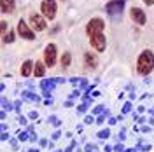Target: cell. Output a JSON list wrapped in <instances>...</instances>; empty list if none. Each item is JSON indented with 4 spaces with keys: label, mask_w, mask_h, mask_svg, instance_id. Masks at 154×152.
Listing matches in <instances>:
<instances>
[{
    "label": "cell",
    "mask_w": 154,
    "mask_h": 152,
    "mask_svg": "<svg viewBox=\"0 0 154 152\" xmlns=\"http://www.w3.org/2000/svg\"><path fill=\"white\" fill-rule=\"evenodd\" d=\"M152 68H154V53L149 51V49H145V51L140 53V56H138L137 72H138L140 75H149V74L152 72Z\"/></svg>",
    "instance_id": "obj_1"
},
{
    "label": "cell",
    "mask_w": 154,
    "mask_h": 152,
    "mask_svg": "<svg viewBox=\"0 0 154 152\" xmlns=\"http://www.w3.org/2000/svg\"><path fill=\"white\" fill-rule=\"evenodd\" d=\"M103 28H105V23H103V19L93 18V19H91V21L86 25V33H88V37H91V35H95V33H103Z\"/></svg>",
    "instance_id": "obj_2"
},
{
    "label": "cell",
    "mask_w": 154,
    "mask_h": 152,
    "mask_svg": "<svg viewBox=\"0 0 154 152\" xmlns=\"http://www.w3.org/2000/svg\"><path fill=\"white\" fill-rule=\"evenodd\" d=\"M56 0H42L40 2V11L48 19H54L56 16Z\"/></svg>",
    "instance_id": "obj_3"
},
{
    "label": "cell",
    "mask_w": 154,
    "mask_h": 152,
    "mask_svg": "<svg viewBox=\"0 0 154 152\" xmlns=\"http://www.w3.org/2000/svg\"><path fill=\"white\" fill-rule=\"evenodd\" d=\"M125 5H126V0H110L105 5V11L109 16H117V14L123 12Z\"/></svg>",
    "instance_id": "obj_4"
},
{
    "label": "cell",
    "mask_w": 154,
    "mask_h": 152,
    "mask_svg": "<svg viewBox=\"0 0 154 152\" xmlns=\"http://www.w3.org/2000/svg\"><path fill=\"white\" fill-rule=\"evenodd\" d=\"M56 53H58L56 44H48L46 46V49H44V59H46L48 67H54L56 65Z\"/></svg>",
    "instance_id": "obj_5"
},
{
    "label": "cell",
    "mask_w": 154,
    "mask_h": 152,
    "mask_svg": "<svg viewBox=\"0 0 154 152\" xmlns=\"http://www.w3.org/2000/svg\"><path fill=\"white\" fill-rule=\"evenodd\" d=\"M89 44H91V47L98 51V53H103L105 51V37H103V33H95V35H91L89 37Z\"/></svg>",
    "instance_id": "obj_6"
},
{
    "label": "cell",
    "mask_w": 154,
    "mask_h": 152,
    "mask_svg": "<svg viewBox=\"0 0 154 152\" xmlns=\"http://www.w3.org/2000/svg\"><path fill=\"white\" fill-rule=\"evenodd\" d=\"M30 25H32V28L37 30V32H44V30L48 28L46 26V19L42 18L40 14H32L30 16Z\"/></svg>",
    "instance_id": "obj_7"
},
{
    "label": "cell",
    "mask_w": 154,
    "mask_h": 152,
    "mask_svg": "<svg viewBox=\"0 0 154 152\" xmlns=\"http://www.w3.org/2000/svg\"><path fill=\"white\" fill-rule=\"evenodd\" d=\"M18 33H19L23 38H25V40H35V33H33V32L28 28V25H26L23 19L18 23Z\"/></svg>",
    "instance_id": "obj_8"
},
{
    "label": "cell",
    "mask_w": 154,
    "mask_h": 152,
    "mask_svg": "<svg viewBox=\"0 0 154 152\" xmlns=\"http://www.w3.org/2000/svg\"><path fill=\"white\" fill-rule=\"evenodd\" d=\"M130 16H131V19H133L137 25H145V21H147L145 12L142 9H138V7H133V9L130 11Z\"/></svg>",
    "instance_id": "obj_9"
},
{
    "label": "cell",
    "mask_w": 154,
    "mask_h": 152,
    "mask_svg": "<svg viewBox=\"0 0 154 152\" xmlns=\"http://www.w3.org/2000/svg\"><path fill=\"white\" fill-rule=\"evenodd\" d=\"M16 7V2L14 0H0V9L4 14H11Z\"/></svg>",
    "instance_id": "obj_10"
},
{
    "label": "cell",
    "mask_w": 154,
    "mask_h": 152,
    "mask_svg": "<svg viewBox=\"0 0 154 152\" xmlns=\"http://www.w3.org/2000/svg\"><path fill=\"white\" fill-rule=\"evenodd\" d=\"M33 74V63L30 61V59H26L25 63H23V67H21V75L23 77H28Z\"/></svg>",
    "instance_id": "obj_11"
},
{
    "label": "cell",
    "mask_w": 154,
    "mask_h": 152,
    "mask_svg": "<svg viewBox=\"0 0 154 152\" xmlns=\"http://www.w3.org/2000/svg\"><path fill=\"white\" fill-rule=\"evenodd\" d=\"M44 74H46V63L37 61V63H35V68H33V75L35 77H42Z\"/></svg>",
    "instance_id": "obj_12"
},
{
    "label": "cell",
    "mask_w": 154,
    "mask_h": 152,
    "mask_svg": "<svg viewBox=\"0 0 154 152\" xmlns=\"http://www.w3.org/2000/svg\"><path fill=\"white\" fill-rule=\"evenodd\" d=\"M84 61L88 63V67H91V68L96 67V58H95V54H91V53H86V54H84Z\"/></svg>",
    "instance_id": "obj_13"
},
{
    "label": "cell",
    "mask_w": 154,
    "mask_h": 152,
    "mask_svg": "<svg viewBox=\"0 0 154 152\" xmlns=\"http://www.w3.org/2000/svg\"><path fill=\"white\" fill-rule=\"evenodd\" d=\"M70 61H72V56H70V53H65V54L61 56V65H63V68H67L68 65H70Z\"/></svg>",
    "instance_id": "obj_14"
},
{
    "label": "cell",
    "mask_w": 154,
    "mask_h": 152,
    "mask_svg": "<svg viewBox=\"0 0 154 152\" xmlns=\"http://www.w3.org/2000/svg\"><path fill=\"white\" fill-rule=\"evenodd\" d=\"M14 38H16V35H14V30H12V32H9V33L4 35V44H11V42H14Z\"/></svg>",
    "instance_id": "obj_15"
},
{
    "label": "cell",
    "mask_w": 154,
    "mask_h": 152,
    "mask_svg": "<svg viewBox=\"0 0 154 152\" xmlns=\"http://www.w3.org/2000/svg\"><path fill=\"white\" fill-rule=\"evenodd\" d=\"M110 136V129H102V131H98V138H109Z\"/></svg>",
    "instance_id": "obj_16"
},
{
    "label": "cell",
    "mask_w": 154,
    "mask_h": 152,
    "mask_svg": "<svg viewBox=\"0 0 154 152\" xmlns=\"http://www.w3.org/2000/svg\"><path fill=\"white\" fill-rule=\"evenodd\" d=\"M25 98H26V100H32V102H38V100H40V98H38L37 95H33V93H25Z\"/></svg>",
    "instance_id": "obj_17"
},
{
    "label": "cell",
    "mask_w": 154,
    "mask_h": 152,
    "mask_svg": "<svg viewBox=\"0 0 154 152\" xmlns=\"http://www.w3.org/2000/svg\"><path fill=\"white\" fill-rule=\"evenodd\" d=\"M103 112H105V108H103L102 105H98V107L93 108V114H95V115H100V114H103Z\"/></svg>",
    "instance_id": "obj_18"
},
{
    "label": "cell",
    "mask_w": 154,
    "mask_h": 152,
    "mask_svg": "<svg viewBox=\"0 0 154 152\" xmlns=\"http://www.w3.org/2000/svg\"><path fill=\"white\" fill-rule=\"evenodd\" d=\"M75 145H77V142L74 140V142H72V143H70V145L67 147V149H65V152H74V149H75Z\"/></svg>",
    "instance_id": "obj_19"
},
{
    "label": "cell",
    "mask_w": 154,
    "mask_h": 152,
    "mask_svg": "<svg viewBox=\"0 0 154 152\" xmlns=\"http://www.w3.org/2000/svg\"><path fill=\"white\" fill-rule=\"evenodd\" d=\"M130 110H131V103L128 102V103H125V107H123V114H128Z\"/></svg>",
    "instance_id": "obj_20"
},
{
    "label": "cell",
    "mask_w": 154,
    "mask_h": 152,
    "mask_svg": "<svg viewBox=\"0 0 154 152\" xmlns=\"http://www.w3.org/2000/svg\"><path fill=\"white\" fill-rule=\"evenodd\" d=\"M49 123L54 124V126H60V124H61L60 123V119H56V117H49Z\"/></svg>",
    "instance_id": "obj_21"
},
{
    "label": "cell",
    "mask_w": 154,
    "mask_h": 152,
    "mask_svg": "<svg viewBox=\"0 0 154 152\" xmlns=\"http://www.w3.org/2000/svg\"><path fill=\"white\" fill-rule=\"evenodd\" d=\"M77 112H79V114H84V112H86V103L79 105V107H77Z\"/></svg>",
    "instance_id": "obj_22"
},
{
    "label": "cell",
    "mask_w": 154,
    "mask_h": 152,
    "mask_svg": "<svg viewBox=\"0 0 154 152\" xmlns=\"http://www.w3.org/2000/svg\"><path fill=\"white\" fill-rule=\"evenodd\" d=\"M5 30H7V23H5V21H2V23H0V32H2V33H5Z\"/></svg>",
    "instance_id": "obj_23"
},
{
    "label": "cell",
    "mask_w": 154,
    "mask_h": 152,
    "mask_svg": "<svg viewBox=\"0 0 154 152\" xmlns=\"http://www.w3.org/2000/svg\"><path fill=\"white\" fill-rule=\"evenodd\" d=\"M114 150H116V152H125V147H123L121 143H117V145L114 147Z\"/></svg>",
    "instance_id": "obj_24"
},
{
    "label": "cell",
    "mask_w": 154,
    "mask_h": 152,
    "mask_svg": "<svg viewBox=\"0 0 154 152\" xmlns=\"http://www.w3.org/2000/svg\"><path fill=\"white\" fill-rule=\"evenodd\" d=\"M38 145H40V147H48L49 143H48V140H44V138H42V140H38Z\"/></svg>",
    "instance_id": "obj_25"
},
{
    "label": "cell",
    "mask_w": 154,
    "mask_h": 152,
    "mask_svg": "<svg viewBox=\"0 0 154 152\" xmlns=\"http://www.w3.org/2000/svg\"><path fill=\"white\" fill-rule=\"evenodd\" d=\"M93 121H95V119H93L91 115H88V117H84V123H86V124H91Z\"/></svg>",
    "instance_id": "obj_26"
},
{
    "label": "cell",
    "mask_w": 154,
    "mask_h": 152,
    "mask_svg": "<svg viewBox=\"0 0 154 152\" xmlns=\"http://www.w3.org/2000/svg\"><path fill=\"white\" fill-rule=\"evenodd\" d=\"M30 119H37V117H38V114H37V112H35V110H32V112H30Z\"/></svg>",
    "instance_id": "obj_27"
},
{
    "label": "cell",
    "mask_w": 154,
    "mask_h": 152,
    "mask_svg": "<svg viewBox=\"0 0 154 152\" xmlns=\"http://www.w3.org/2000/svg\"><path fill=\"white\" fill-rule=\"evenodd\" d=\"M60 136H61V131H54V133H53V140H58Z\"/></svg>",
    "instance_id": "obj_28"
},
{
    "label": "cell",
    "mask_w": 154,
    "mask_h": 152,
    "mask_svg": "<svg viewBox=\"0 0 154 152\" xmlns=\"http://www.w3.org/2000/svg\"><path fill=\"white\" fill-rule=\"evenodd\" d=\"M140 129H142V131H144V133H149V131H151V128H149V126H142V128H140Z\"/></svg>",
    "instance_id": "obj_29"
},
{
    "label": "cell",
    "mask_w": 154,
    "mask_h": 152,
    "mask_svg": "<svg viewBox=\"0 0 154 152\" xmlns=\"http://www.w3.org/2000/svg\"><path fill=\"white\" fill-rule=\"evenodd\" d=\"M116 123H117V119H114V117H110V119H109V124H110V126H114Z\"/></svg>",
    "instance_id": "obj_30"
},
{
    "label": "cell",
    "mask_w": 154,
    "mask_h": 152,
    "mask_svg": "<svg viewBox=\"0 0 154 152\" xmlns=\"http://www.w3.org/2000/svg\"><path fill=\"white\" fill-rule=\"evenodd\" d=\"M114 150V147L112 145H105V152H112Z\"/></svg>",
    "instance_id": "obj_31"
},
{
    "label": "cell",
    "mask_w": 154,
    "mask_h": 152,
    "mask_svg": "<svg viewBox=\"0 0 154 152\" xmlns=\"http://www.w3.org/2000/svg\"><path fill=\"white\" fill-rule=\"evenodd\" d=\"M7 136H9L7 131H2V140H7Z\"/></svg>",
    "instance_id": "obj_32"
},
{
    "label": "cell",
    "mask_w": 154,
    "mask_h": 152,
    "mask_svg": "<svg viewBox=\"0 0 154 152\" xmlns=\"http://www.w3.org/2000/svg\"><path fill=\"white\" fill-rule=\"evenodd\" d=\"M144 2H145V5H152L154 4V0H144Z\"/></svg>",
    "instance_id": "obj_33"
},
{
    "label": "cell",
    "mask_w": 154,
    "mask_h": 152,
    "mask_svg": "<svg viewBox=\"0 0 154 152\" xmlns=\"http://www.w3.org/2000/svg\"><path fill=\"white\" fill-rule=\"evenodd\" d=\"M125 152H137L135 149H128V150H125Z\"/></svg>",
    "instance_id": "obj_34"
},
{
    "label": "cell",
    "mask_w": 154,
    "mask_h": 152,
    "mask_svg": "<svg viewBox=\"0 0 154 152\" xmlns=\"http://www.w3.org/2000/svg\"><path fill=\"white\" fill-rule=\"evenodd\" d=\"M32 152H38V150H32Z\"/></svg>",
    "instance_id": "obj_35"
}]
</instances>
